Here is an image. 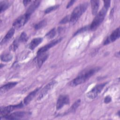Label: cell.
Returning a JSON list of instances; mask_svg holds the SVG:
<instances>
[{"label": "cell", "instance_id": "obj_6", "mask_svg": "<svg viewBox=\"0 0 120 120\" xmlns=\"http://www.w3.org/2000/svg\"><path fill=\"white\" fill-rule=\"evenodd\" d=\"M30 15L26 13L17 18L13 22V26L16 29H18L23 26L28 21Z\"/></svg>", "mask_w": 120, "mask_h": 120}, {"label": "cell", "instance_id": "obj_30", "mask_svg": "<svg viewBox=\"0 0 120 120\" xmlns=\"http://www.w3.org/2000/svg\"><path fill=\"white\" fill-rule=\"evenodd\" d=\"M104 7L109 8V7L110 5V0H105L104 1Z\"/></svg>", "mask_w": 120, "mask_h": 120}, {"label": "cell", "instance_id": "obj_19", "mask_svg": "<svg viewBox=\"0 0 120 120\" xmlns=\"http://www.w3.org/2000/svg\"><path fill=\"white\" fill-rule=\"evenodd\" d=\"M9 6V3L8 1L4 0L0 2V12H2L5 11Z\"/></svg>", "mask_w": 120, "mask_h": 120}, {"label": "cell", "instance_id": "obj_16", "mask_svg": "<svg viewBox=\"0 0 120 120\" xmlns=\"http://www.w3.org/2000/svg\"><path fill=\"white\" fill-rule=\"evenodd\" d=\"M15 29L14 28H11L8 32V33L6 34L5 36L4 37L2 40L1 41V45L6 43L9 40H10L11 38L13 36L15 33Z\"/></svg>", "mask_w": 120, "mask_h": 120}, {"label": "cell", "instance_id": "obj_15", "mask_svg": "<svg viewBox=\"0 0 120 120\" xmlns=\"http://www.w3.org/2000/svg\"><path fill=\"white\" fill-rule=\"evenodd\" d=\"M91 12L93 15H96L97 14L99 7V0H91L90 1Z\"/></svg>", "mask_w": 120, "mask_h": 120}, {"label": "cell", "instance_id": "obj_9", "mask_svg": "<svg viewBox=\"0 0 120 120\" xmlns=\"http://www.w3.org/2000/svg\"><path fill=\"white\" fill-rule=\"evenodd\" d=\"M69 102V98L68 96L61 95H60L57 102L56 109L57 110L60 109L65 105L68 104Z\"/></svg>", "mask_w": 120, "mask_h": 120}, {"label": "cell", "instance_id": "obj_11", "mask_svg": "<svg viewBox=\"0 0 120 120\" xmlns=\"http://www.w3.org/2000/svg\"><path fill=\"white\" fill-rule=\"evenodd\" d=\"M120 35V28H118L115 30L111 34V35L108 37L104 42V45H107L109 44L111 42H114L116 39L119 38Z\"/></svg>", "mask_w": 120, "mask_h": 120}, {"label": "cell", "instance_id": "obj_2", "mask_svg": "<svg viewBox=\"0 0 120 120\" xmlns=\"http://www.w3.org/2000/svg\"><path fill=\"white\" fill-rule=\"evenodd\" d=\"M88 6V2L81 3L80 5H78L73 10L69 20V22L71 24H74L77 22V21L80 17L82 15L87 9Z\"/></svg>", "mask_w": 120, "mask_h": 120}, {"label": "cell", "instance_id": "obj_31", "mask_svg": "<svg viewBox=\"0 0 120 120\" xmlns=\"http://www.w3.org/2000/svg\"><path fill=\"white\" fill-rule=\"evenodd\" d=\"M75 0H70L67 6V8H69V7H70L71 6H72L73 5V4L74 3V2H75Z\"/></svg>", "mask_w": 120, "mask_h": 120}, {"label": "cell", "instance_id": "obj_12", "mask_svg": "<svg viewBox=\"0 0 120 120\" xmlns=\"http://www.w3.org/2000/svg\"><path fill=\"white\" fill-rule=\"evenodd\" d=\"M41 89V87H38L35 89L33 91L30 93L27 97H25V98L24 99L23 103L25 105H27L34 98V97H35L37 93L39 91L40 89Z\"/></svg>", "mask_w": 120, "mask_h": 120}, {"label": "cell", "instance_id": "obj_8", "mask_svg": "<svg viewBox=\"0 0 120 120\" xmlns=\"http://www.w3.org/2000/svg\"><path fill=\"white\" fill-rule=\"evenodd\" d=\"M30 113L28 112H18L12 113L10 114H8L4 117V118L9 120H17L22 119L27 116L29 115Z\"/></svg>", "mask_w": 120, "mask_h": 120}, {"label": "cell", "instance_id": "obj_26", "mask_svg": "<svg viewBox=\"0 0 120 120\" xmlns=\"http://www.w3.org/2000/svg\"><path fill=\"white\" fill-rule=\"evenodd\" d=\"M59 5H56V6L50 7H49V8H47L45 9V14H48L49 13H50V12L55 10L57 8H59Z\"/></svg>", "mask_w": 120, "mask_h": 120}, {"label": "cell", "instance_id": "obj_10", "mask_svg": "<svg viewBox=\"0 0 120 120\" xmlns=\"http://www.w3.org/2000/svg\"><path fill=\"white\" fill-rule=\"evenodd\" d=\"M61 39H62V38H59V39H58L53 40V41H52L50 43H49L47 45H46L41 47L37 52V55H39V54H40L41 53L46 52L50 48H51V47H53V46H54L55 45L57 44L58 43L60 42Z\"/></svg>", "mask_w": 120, "mask_h": 120}, {"label": "cell", "instance_id": "obj_21", "mask_svg": "<svg viewBox=\"0 0 120 120\" xmlns=\"http://www.w3.org/2000/svg\"><path fill=\"white\" fill-rule=\"evenodd\" d=\"M46 23H47L46 21L45 20H43L39 22L38 23L36 24L34 26V28L36 30H39L45 26L46 25Z\"/></svg>", "mask_w": 120, "mask_h": 120}, {"label": "cell", "instance_id": "obj_5", "mask_svg": "<svg viewBox=\"0 0 120 120\" xmlns=\"http://www.w3.org/2000/svg\"><path fill=\"white\" fill-rule=\"evenodd\" d=\"M57 83V82L55 80H53L46 85L42 90L40 93L39 94L37 100H40L42 99L52 89L55 85Z\"/></svg>", "mask_w": 120, "mask_h": 120}, {"label": "cell", "instance_id": "obj_27", "mask_svg": "<svg viewBox=\"0 0 120 120\" xmlns=\"http://www.w3.org/2000/svg\"><path fill=\"white\" fill-rule=\"evenodd\" d=\"M90 29V27H88V26H85V27H83V28L80 29V30H77V31L75 33L74 35H77V34H79V33H82V32H84V31H85L87 30H88V29Z\"/></svg>", "mask_w": 120, "mask_h": 120}, {"label": "cell", "instance_id": "obj_14", "mask_svg": "<svg viewBox=\"0 0 120 120\" xmlns=\"http://www.w3.org/2000/svg\"><path fill=\"white\" fill-rule=\"evenodd\" d=\"M17 84V82H10L6 84H5L4 85L0 87V93L2 94L8 91L10 89L14 87Z\"/></svg>", "mask_w": 120, "mask_h": 120}, {"label": "cell", "instance_id": "obj_17", "mask_svg": "<svg viewBox=\"0 0 120 120\" xmlns=\"http://www.w3.org/2000/svg\"><path fill=\"white\" fill-rule=\"evenodd\" d=\"M43 40V38H35L32 39L31 42L30 44L29 48L31 50L34 49L37 46H38L42 42Z\"/></svg>", "mask_w": 120, "mask_h": 120}, {"label": "cell", "instance_id": "obj_32", "mask_svg": "<svg viewBox=\"0 0 120 120\" xmlns=\"http://www.w3.org/2000/svg\"><path fill=\"white\" fill-rule=\"evenodd\" d=\"M31 2L30 0H24V1H23V4L24 6H27L28 4H29V3H30Z\"/></svg>", "mask_w": 120, "mask_h": 120}, {"label": "cell", "instance_id": "obj_22", "mask_svg": "<svg viewBox=\"0 0 120 120\" xmlns=\"http://www.w3.org/2000/svg\"><path fill=\"white\" fill-rule=\"evenodd\" d=\"M12 55L9 53H7L1 56V60L4 62H8L10 61L12 59Z\"/></svg>", "mask_w": 120, "mask_h": 120}, {"label": "cell", "instance_id": "obj_29", "mask_svg": "<svg viewBox=\"0 0 120 120\" xmlns=\"http://www.w3.org/2000/svg\"><path fill=\"white\" fill-rule=\"evenodd\" d=\"M111 100H112V98H111V97L109 96H107L104 99V102L106 104H107V103H109V102H110L111 101Z\"/></svg>", "mask_w": 120, "mask_h": 120}, {"label": "cell", "instance_id": "obj_20", "mask_svg": "<svg viewBox=\"0 0 120 120\" xmlns=\"http://www.w3.org/2000/svg\"><path fill=\"white\" fill-rule=\"evenodd\" d=\"M80 102H81L80 99H78L75 102L68 110V112H75L76 110V109L77 108V107L79 106Z\"/></svg>", "mask_w": 120, "mask_h": 120}, {"label": "cell", "instance_id": "obj_25", "mask_svg": "<svg viewBox=\"0 0 120 120\" xmlns=\"http://www.w3.org/2000/svg\"><path fill=\"white\" fill-rule=\"evenodd\" d=\"M19 43H20L18 41V39H15L14 40L12 44L10 45V49L11 50L13 51H15L16 49L18 48V45H19Z\"/></svg>", "mask_w": 120, "mask_h": 120}, {"label": "cell", "instance_id": "obj_13", "mask_svg": "<svg viewBox=\"0 0 120 120\" xmlns=\"http://www.w3.org/2000/svg\"><path fill=\"white\" fill-rule=\"evenodd\" d=\"M48 56V53L46 52L37 55V63L38 68H40L43 63L46 60Z\"/></svg>", "mask_w": 120, "mask_h": 120}, {"label": "cell", "instance_id": "obj_7", "mask_svg": "<svg viewBox=\"0 0 120 120\" xmlns=\"http://www.w3.org/2000/svg\"><path fill=\"white\" fill-rule=\"evenodd\" d=\"M23 106V104L21 102L19 104L15 105H10L8 106L1 107L0 108V116H6V115H8L11 112L13 111V110L21 108Z\"/></svg>", "mask_w": 120, "mask_h": 120}, {"label": "cell", "instance_id": "obj_24", "mask_svg": "<svg viewBox=\"0 0 120 120\" xmlns=\"http://www.w3.org/2000/svg\"><path fill=\"white\" fill-rule=\"evenodd\" d=\"M56 34V30L55 28H53L52 30H51L45 35L46 38L47 39H52V38H53L55 35Z\"/></svg>", "mask_w": 120, "mask_h": 120}, {"label": "cell", "instance_id": "obj_23", "mask_svg": "<svg viewBox=\"0 0 120 120\" xmlns=\"http://www.w3.org/2000/svg\"><path fill=\"white\" fill-rule=\"evenodd\" d=\"M28 39V37L27 34L24 32H23L21 33L20 36L18 38V41L19 42L25 43L27 41Z\"/></svg>", "mask_w": 120, "mask_h": 120}, {"label": "cell", "instance_id": "obj_28", "mask_svg": "<svg viewBox=\"0 0 120 120\" xmlns=\"http://www.w3.org/2000/svg\"><path fill=\"white\" fill-rule=\"evenodd\" d=\"M69 20H70V18L69 17V16H66L60 22V24H64V23H66L67 22H68Z\"/></svg>", "mask_w": 120, "mask_h": 120}, {"label": "cell", "instance_id": "obj_18", "mask_svg": "<svg viewBox=\"0 0 120 120\" xmlns=\"http://www.w3.org/2000/svg\"><path fill=\"white\" fill-rule=\"evenodd\" d=\"M40 4L39 1H34L33 3L30 6L26 12V14L30 15L35 10V9L38 7Z\"/></svg>", "mask_w": 120, "mask_h": 120}, {"label": "cell", "instance_id": "obj_1", "mask_svg": "<svg viewBox=\"0 0 120 120\" xmlns=\"http://www.w3.org/2000/svg\"><path fill=\"white\" fill-rule=\"evenodd\" d=\"M99 69V68H95L83 72L81 74L79 75L70 82V85L72 87H74L84 83L88 80L89 78L91 77L94 74L98 72Z\"/></svg>", "mask_w": 120, "mask_h": 120}, {"label": "cell", "instance_id": "obj_3", "mask_svg": "<svg viewBox=\"0 0 120 120\" xmlns=\"http://www.w3.org/2000/svg\"><path fill=\"white\" fill-rule=\"evenodd\" d=\"M108 9V8L104 6L102 9L96 15L91 24L90 26V30H95L98 28L104 20Z\"/></svg>", "mask_w": 120, "mask_h": 120}, {"label": "cell", "instance_id": "obj_4", "mask_svg": "<svg viewBox=\"0 0 120 120\" xmlns=\"http://www.w3.org/2000/svg\"><path fill=\"white\" fill-rule=\"evenodd\" d=\"M106 84L107 82H104L95 86L90 91L88 92L87 94V97L90 99L96 98L101 92Z\"/></svg>", "mask_w": 120, "mask_h": 120}]
</instances>
